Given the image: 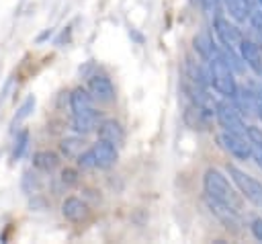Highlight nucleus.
Returning a JSON list of instances; mask_svg holds the SVG:
<instances>
[{"label":"nucleus","instance_id":"1","mask_svg":"<svg viewBox=\"0 0 262 244\" xmlns=\"http://www.w3.org/2000/svg\"><path fill=\"white\" fill-rule=\"evenodd\" d=\"M203 187H205V195L229 205L231 209L239 211L242 209V199L237 197V193L233 191V187L229 185V180L217 170V168H209L203 176Z\"/></svg>","mask_w":262,"mask_h":244},{"label":"nucleus","instance_id":"2","mask_svg":"<svg viewBox=\"0 0 262 244\" xmlns=\"http://www.w3.org/2000/svg\"><path fill=\"white\" fill-rule=\"evenodd\" d=\"M209 84L225 98H231L235 94V90H237V84H235V78H233V70L219 55L209 59Z\"/></svg>","mask_w":262,"mask_h":244},{"label":"nucleus","instance_id":"3","mask_svg":"<svg viewBox=\"0 0 262 244\" xmlns=\"http://www.w3.org/2000/svg\"><path fill=\"white\" fill-rule=\"evenodd\" d=\"M227 172L231 176V180L235 182V187L239 189V193L254 205L262 207V182H258L256 178H252L250 174H246L244 170H239L237 166L229 164L227 166Z\"/></svg>","mask_w":262,"mask_h":244},{"label":"nucleus","instance_id":"4","mask_svg":"<svg viewBox=\"0 0 262 244\" xmlns=\"http://www.w3.org/2000/svg\"><path fill=\"white\" fill-rule=\"evenodd\" d=\"M215 117L219 121V125L225 129V131H235V133H244L246 135V123L242 119V113L239 109L229 103V100H221L217 103L215 107Z\"/></svg>","mask_w":262,"mask_h":244},{"label":"nucleus","instance_id":"5","mask_svg":"<svg viewBox=\"0 0 262 244\" xmlns=\"http://www.w3.org/2000/svg\"><path fill=\"white\" fill-rule=\"evenodd\" d=\"M217 141H219V146L225 150V152H229L231 156H235L237 160H248V158H252V144H250V139H246V135L244 133H235V131H221L219 135H217Z\"/></svg>","mask_w":262,"mask_h":244},{"label":"nucleus","instance_id":"6","mask_svg":"<svg viewBox=\"0 0 262 244\" xmlns=\"http://www.w3.org/2000/svg\"><path fill=\"white\" fill-rule=\"evenodd\" d=\"M213 31H215L217 39L221 41V45H225V47L237 49L239 43H242V39H244V35L239 33V29H237L235 25H231V23H229L227 18H223V16L213 18Z\"/></svg>","mask_w":262,"mask_h":244},{"label":"nucleus","instance_id":"7","mask_svg":"<svg viewBox=\"0 0 262 244\" xmlns=\"http://www.w3.org/2000/svg\"><path fill=\"white\" fill-rule=\"evenodd\" d=\"M205 201H207V207H209V211L229 230H237V226L242 223V219H239V211H235V209H231L229 205H225V203H221V201H217V199H213V197H209V195H205Z\"/></svg>","mask_w":262,"mask_h":244},{"label":"nucleus","instance_id":"8","mask_svg":"<svg viewBox=\"0 0 262 244\" xmlns=\"http://www.w3.org/2000/svg\"><path fill=\"white\" fill-rule=\"evenodd\" d=\"M88 92L98 103H111L115 100V86L108 76L104 74H92L88 76Z\"/></svg>","mask_w":262,"mask_h":244},{"label":"nucleus","instance_id":"9","mask_svg":"<svg viewBox=\"0 0 262 244\" xmlns=\"http://www.w3.org/2000/svg\"><path fill=\"white\" fill-rule=\"evenodd\" d=\"M72 115H74L72 117V127L80 135H88V133L96 131V127L100 123V113L94 107L88 109V111H82V113H72Z\"/></svg>","mask_w":262,"mask_h":244},{"label":"nucleus","instance_id":"10","mask_svg":"<svg viewBox=\"0 0 262 244\" xmlns=\"http://www.w3.org/2000/svg\"><path fill=\"white\" fill-rule=\"evenodd\" d=\"M182 119H184L186 127H190L192 131H207V129H209V119H211V115L190 100V103L184 107Z\"/></svg>","mask_w":262,"mask_h":244},{"label":"nucleus","instance_id":"11","mask_svg":"<svg viewBox=\"0 0 262 244\" xmlns=\"http://www.w3.org/2000/svg\"><path fill=\"white\" fill-rule=\"evenodd\" d=\"M92 154H94V160H96V168H111L115 166L119 154H117V146L111 144V141H104V139H98L94 146H92Z\"/></svg>","mask_w":262,"mask_h":244},{"label":"nucleus","instance_id":"12","mask_svg":"<svg viewBox=\"0 0 262 244\" xmlns=\"http://www.w3.org/2000/svg\"><path fill=\"white\" fill-rule=\"evenodd\" d=\"M61 213H63V217L68 221L82 223V221L88 219L90 209H88V205L82 199H78V197H66L63 203H61Z\"/></svg>","mask_w":262,"mask_h":244},{"label":"nucleus","instance_id":"13","mask_svg":"<svg viewBox=\"0 0 262 244\" xmlns=\"http://www.w3.org/2000/svg\"><path fill=\"white\" fill-rule=\"evenodd\" d=\"M237 51H239V57L244 59V64L254 74L260 76V72H262V51H260V47L254 41H250V39H242Z\"/></svg>","mask_w":262,"mask_h":244},{"label":"nucleus","instance_id":"14","mask_svg":"<svg viewBox=\"0 0 262 244\" xmlns=\"http://www.w3.org/2000/svg\"><path fill=\"white\" fill-rule=\"evenodd\" d=\"M96 133H98V139H104V141H111L115 146L123 144L125 139V129L119 121L115 119H100L98 127H96Z\"/></svg>","mask_w":262,"mask_h":244},{"label":"nucleus","instance_id":"15","mask_svg":"<svg viewBox=\"0 0 262 244\" xmlns=\"http://www.w3.org/2000/svg\"><path fill=\"white\" fill-rule=\"evenodd\" d=\"M192 43H194V51L203 57V59H213L215 55H217V45H215V41L211 39V35L207 33V31H203V33H199V35H194V39H192Z\"/></svg>","mask_w":262,"mask_h":244},{"label":"nucleus","instance_id":"16","mask_svg":"<svg viewBox=\"0 0 262 244\" xmlns=\"http://www.w3.org/2000/svg\"><path fill=\"white\" fill-rule=\"evenodd\" d=\"M92 94L88 92V88H74L70 92V107H72V113H82V111H88L92 109Z\"/></svg>","mask_w":262,"mask_h":244},{"label":"nucleus","instance_id":"17","mask_svg":"<svg viewBox=\"0 0 262 244\" xmlns=\"http://www.w3.org/2000/svg\"><path fill=\"white\" fill-rule=\"evenodd\" d=\"M33 166L41 172H53L59 166V156L49 150H41L33 154Z\"/></svg>","mask_w":262,"mask_h":244},{"label":"nucleus","instance_id":"18","mask_svg":"<svg viewBox=\"0 0 262 244\" xmlns=\"http://www.w3.org/2000/svg\"><path fill=\"white\" fill-rule=\"evenodd\" d=\"M229 12L231 18H235L237 23H244L246 18H250V6L246 4V0H221Z\"/></svg>","mask_w":262,"mask_h":244},{"label":"nucleus","instance_id":"19","mask_svg":"<svg viewBox=\"0 0 262 244\" xmlns=\"http://www.w3.org/2000/svg\"><path fill=\"white\" fill-rule=\"evenodd\" d=\"M59 150H61V154L66 158H74L76 160V156L84 150V141L80 137H66V139H61Z\"/></svg>","mask_w":262,"mask_h":244},{"label":"nucleus","instance_id":"20","mask_svg":"<svg viewBox=\"0 0 262 244\" xmlns=\"http://www.w3.org/2000/svg\"><path fill=\"white\" fill-rule=\"evenodd\" d=\"M27 148H29V131L25 129V131H20V133L16 135V139H14V148H12V160L23 158V156H25V152H27Z\"/></svg>","mask_w":262,"mask_h":244},{"label":"nucleus","instance_id":"21","mask_svg":"<svg viewBox=\"0 0 262 244\" xmlns=\"http://www.w3.org/2000/svg\"><path fill=\"white\" fill-rule=\"evenodd\" d=\"M76 164H78L82 170H90V168H96V160H94L92 148H90V150H82V152L76 156Z\"/></svg>","mask_w":262,"mask_h":244},{"label":"nucleus","instance_id":"22","mask_svg":"<svg viewBox=\"0 0 262 244\" xmlns=\"http://www.w3.org/2000/svg\"><path fill=\"white\" fill-rule=\"evenodd\" d=\"M33 109H35V98L33 96H29L20 107H18V113L14 115V119H12V123H18V121H23V119H27L31 113H33Z\"/></svg>","mask_w":262,"mask_h":244},{"label":"nucleus","instance_id":"23","mask_svg":"<svg viewBox=\"0 0 262 244\" xmlns=\"http://www.w3.org/2000/svg\"><path fill=\"white\" fill-rule=\"evenodd\" d=\"M201 8H203V10L207 12V16H211V18L221 16V14H219V12H221V0H205Z\"/></svg>","mask_w":262,"mask_h":244},{"label":"nucleus","instance_id":"24","mask_svg":"<svg viewBox=\"0 0 262 244\" xmlns=\"http://www.w3.org/2000/svg\"><path fill=\"white\" fill-rule=\"evenodd\" d=\"M59 180L63 187H74V185H78V172L74 168H63L59 174Z\"/></svg>","mask_w":262,"mask_h":244},{"label":"nucleus","instance_id":"25","mask_svg":"<svg viewBox=\"0 0 262 244\" xmlns=\"http://www.w3.org/2000/svg\"><path fill=\"white\" fill-rule=\"evenodd\" d=\"M250 25H252V29L260 35V39H262V10H256V12H250Z\"/></svg>","mask_w":262,"mask_h":244},{"label":"nucleus","instance_id":"26","mask_svg":"<svg viewBox=\"0 0 262 244\" xmlns=\"http://www.w3.org/2000/svg\"><path fill=\"white\" fill-rule=\"evenodd\" d=\"M252 234H254V238L256 240H260L262 242V217H256L254 221H252Z\"/></svg>","mask_w":262,"mask_h":244},{"label":"nucleus","instance_id":"27","mask_svg":"<svg viewBox=\"0 0 262 244\" xmlns=\"http://www.w3.org/2000/svg\"><path fill=\"white\" fill-rule=\"evenodd\" d=\"M252 144V141H250ZM252 158L256 160V164L262 168V146L260 144H252Z\"/></svg>","mask_w":262,"mask_h":244},{"label":"nucleus","instance_id":"28","mask_svg":"<svg viewBox=\"0 0 262 244\" xmlns=\"http://www.w3.org/2000/svg\"><path fill=\"white\" fill-rule=\"evenodd\" d=\"M252 92H254V94H256V98L262 103V82H258V84L252 88Z\"/></svg>","mask_w":262,"mask_h":244},{"label":"nucleus","instance_id":"29","mask_svg":"<svg viewBox=\"0 0 262 244\" xmlns=\"http://www.w3.org/2000/svg\"><path fill=\"white\" fill-rule=\"evenodd\" d=\"M248 6H260V0H246Z\"/></svg>","mask_w":262,"mask_h":244},{"label":"nucleus","instance_id":"30","mask_svg":"<svg viewBox=\"0 0 262 244\" xmlns=\"http://www.w3.org/2000/svg\"><path fill=\"white\" fill-rule=\"evenodd\" d=\"M190 2H192V4H194V6H199V8H201V6H203V2H205V0H190Z\"/></svg>","mask_w":262,"mask_h":244},{"label":"nucleus","instance_id":"31","mask_svg":"<svg viewBox=\"0 0 262 244\" xmlns=\"http://www.w3.org/2000/svg\"><path fill=\"white\" fill-rule=\"evenodd\" d=\"M256 115H258V117H260V119H262V103H260V105H258V111H256Z\"/></svg>","mask_w":262,"mask_h":244},{"label":"nucleus","instance_id":"32","mask_svg":"<svg viewBox=\"0 0 262 244\" xmlns=\"http://www.w3.org/2000/svg\"><path fill=\"white\" fill-rule=\"evenodd\" d=\"M260 6H262V0H260Z\"/></svg>","mask_w":262,"mask_h":244},{"label":"nucleus","instance_id":"33","mask_svg":"<svg viewBox=\"0 0 262 244\" xmlns=\"http://www.w3.org/2000/svg\"><path fill=\"white\" fill-rule=\"evenodd\" d=\"M260 76H262V72H260Z\"/></svg>","mask_w":262,"mask_h":244}]
</instances>
